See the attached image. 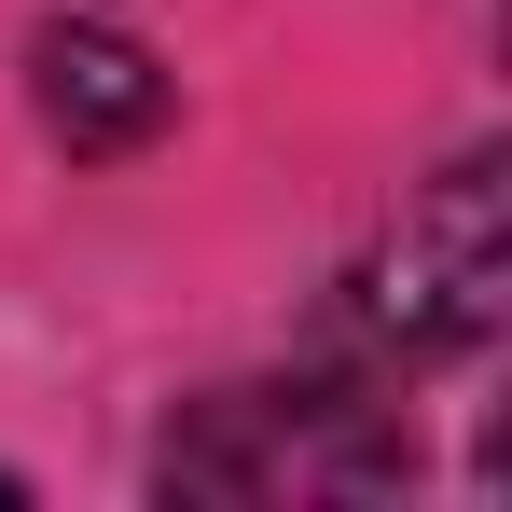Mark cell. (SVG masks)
Segmentation results:
<instances>
[{"label": "cell", "mask_w": 512, "mask_h": 512, "mask_svg": "<svg viewBox=\"0 0 512 512\" xmlns=\"http://www.w3.org/2000/svg\"><path fill=\"white\" fill-rule=\"evenodd\" d=\"M402 443L360 416L346 388H222L194 443H167V485H222V499H319V485H388Z\"/></svg>", "instance_id": "obj_1"}, {"label": "cell", "mask_w": 512, "mask_h": 512, "mask_svg": "<svg viewBox=\"0 0 512 512\" xmlns=\"http://www.w3.org/2000/svg\"><path fill=\"white\" fill-rule=\"evenodd\" d=\"M499 291H512V250H499V153H457L402 208V236L374 263V319L402 346H485L499 333Z\"/></svg>", "instance_id": "obj_2"}, {"label": "cell", "mask_w": 512, "mask_h": 512, "mask_svg": "<svg viewBox=\"0 0 512 512\" xmlns=\"http://www.w3.org/2000/svg\"><path fill=\"white\" fill-rule=\"evenodd\" d=\"M42 125H56L70 153H125V139L167 125V70H153L139 42H111V28H56V42H42Z\"/></svg>", "instance_id": "obj_3"}]
</instances>
